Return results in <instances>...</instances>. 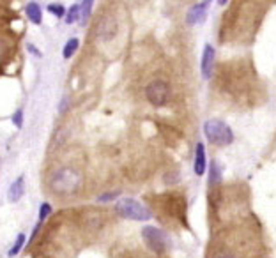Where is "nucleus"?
Listing matches in <instances>:
<instances>
[{"label":"nucleus","instance_id":"obj_1","mask_svg":"<svg viewBox=\"0 0 276 258\" xmlns=\"http://www.w3.org/2000/svg\"><path fill=\"white\" fill-rule=\"evenodd\" d=\"M81 177L76 170L73 168H62L57 174L52 175L50 181V188L59 194H68V193H76L80 188Z\"/></svg>","mask_w":276,"mask_h":258},{"label":"nucleus","instance_id":"obj_2","mask_svg":"<svg viewBox=\"0 0 276 258\" xmlns=\"http://www.w3.org/2000/svg\"><path fill=\"white\" fill-rule=\"evenodd\" d=\"M204 133H206L207 140L211 141L212 145H218V147H223V145H230L232 141H234V133H232V129L228 128L225 122L221 121H207L204 124Z\"/></svg>","mask_w":276,"mask_h":258},{"label":"nucleus","instance_id":"obj_3","mask_svg":"<svg viewBox=\"0 0 276 258\" xmlns=\"http://www.w3.org/2000/svg\"><path fill=\"white\" fill-rule=\"evenodd\" d=\"M117 212L122 218L133 219V221H147L150 219V210L133 198H122L117 202Z\"/></svg>","mask_w":276,"mask_h":258},{"label":"nucleus","instance_id":"obj_4","mask_svg":"<svg viewBox=\"0 0 276 258\" xmlns=\"http://www.w3.org/2000/svg\"><path fill=\"white\" fill-rule=\"evenodd\" d=\"M145 94H147V99H149V103L152 106H165L168 101V97H170V87H168V83H165V81L156 80V81H152V83L147 85Z\"/></svg>","mask_w":276,"mask_h":258},{"label":"nucleus","instance_id":"obj_5","mask_svg":"<svg viewBox=\"0 0 276 258\" xmlns=\"http://www.w3.org/2000/svg\"><path fill=\"white\" fill-rule=\"evenodd\" d=\"M142 237L145 246L154 253H165L167 251V237L156 226H145L142 230Z\"/></svg>","mask_w":276,"mask_h":258},{"label":"nucleus","instance_id":"obj_6","mask_svg":"<svg viewBox=\"0 0 276 258\" xmlns=\"http://www.w3.org/2000/svg\"><path fill=\"white\" fill-rule=\"evenodd\" d=\"M212 65H214V48L211 45L204 46L202 53V62H200V71H202L204 80H209L212 73Z\"/></svg>","mask_w":276,"mask_h":258},{"label":"nucleus","instance_id":"obj_7","mask_svg":"<svg viewBox=\"0 0 276 258\" xmlns=\"http://www.w3.org/2000/svg\"><path fill=\"white\" fill-rule=\"evenodd\" d=\"M207 9H209V2H199L188 11L186 14V23L188 25H199L206 20Z\"/></svg>","mask_w":276,"mask_h":258},{"label":"nucleus","instance_id":"obj_8","mask_svg":"<svg viewBox=\"0 0 276 258\" xmlns=\"http://www.w3.org/2000/svg\"><path fill=\"white\" fill-rule=\"evenodd\" d=\"M23 193H25V179H23V175H21V177H18L16 181L11 184V188H9V194H7L9 202L16 203L18 200L23 196Z\"/></svg>","mask_w":276,"mask_h":258},{"label":"nucleus","instance_id":"obj_9","mask_svg":"<svg viewBox=\"0 0 276 258\" xmlns=\"http://www.w3.org/2000/svg\"><path fill=\"white\" fill-rule=\"evenodd\" d=\"M206 168H207L206 150H204L202 143H199V145H197V152H195V174L200 177V175L206 174Z\"/></svg>","mask_w":276,"mask_h":258},{"label":"nucleus","instance_id":"obj_10","mask_svg":"<svg viewBox=\"0 0 276 258\" xmlns=\"http://www.w3.org/2000/svg\"><path fill=\"white\" fill-rule=\"evenodd\" d=\"M25 14L29 16V20L34 25H39L43 21V11H41L39 4H36V2H30V4L25 5Z\"/></svg>","mask_w":276,"mask_h":258},{"label":"nucleus","instance_id":"obj_11","mask_svg":"<svg viewBox=\"0 0 276 258\" xmlns=\"http://www.w3.org/2000/svg\"><path fill=\"white\" fill-rule=\"evenodd\" d=\"M221 177H223V166L219 165L218 161H211V165H209V184H218L221 181Z\"/></svg>","mask_w":276,"mask_h":258},{"label":"nucleus","instance_id":"obj_12","mask_svg":"<svg viewBox=\"0 0 276 258\" xmlns=\"http://www.w3.org/2000/svg\"><path fill=\"white\" fill-rule=\"evenodd\" d=\"M90 11H92V2L90 0H85V2H81L80 4V12H78V21L81 25H85L87 20L90 16Z\"/></svg>","mask_w":276,"mask_h":258},{"label":"nucleus","instance_id":"obj_13","mask_svg":"<svg viewBox=\"0 0 276 258\" xmlns=\"http://www.w3.org/2000/svg\"><path fill=\"white\" fill-rule=\"evenodd\" d=\"M78 46H80V41H78L76 37L69 39L68 43H66L64 50H62V57H64V59H71V57H73V53L78 50Z\"/></svg>","mask_w":276,"mask_h":258},{"label":"nucleus","instance_id":"obj_14","mask_svg":"<svg viewBox=\"0 0 276 258\" xmlns=\"http://www.w3.org/2000/svg\"><path fill=\"white\" fill-rule=\"evenodd\" d=\"M23 244H25V234H18V237H16V242L12 244V248L9 250V257H16L18 253L21 251V248H23Z\"/></svg>","mask_w":276,"mask_h":258},{"label":"nucleus","instance_id":"obj_15","mask_svg":"<svg viewBox=\"0 0 276 258\" xmlns=\"http://www.w3.org/2000/svg\"><path fill=\"white\" fill-rule=\"evenodd\" d=\"M78 12H80V4L71 5L68 16H66V23H73V21H76L78 20Z\"/></svg>","mask_w":276,"mask_h":258},{"label":"nucleus","instance_id":"obj_16","mask_svg":"<svg viewBox=\"0 0 276 258\" xmlns=\"http://www.w3.org/2000/svg\"><path fill=\"white\" fill-rule=\"evenodd\" d=\"M48 11L52 12V14H55L57 18H62L66 14V9L62 7L61 4H50L48 5Z\"/></svg>","mask_w":276,"mask_h":258},{"label":"nucleus","instance_id":"obj_17","mask_svg":"<svg viewBox=\"0 0 276 258\" xmlns=\"http://www.w3.org/2000/svg\"><path fill=\"white\" fill-rule=\"evenodd\" d=\"M50 214H52V205H50V203H43L39 210V221H45Z\"/></svg>","mask_w":276,"mask_h":258},{"label":"nucleus","instance_id":"obj_18","mask_svg":"<svg viewBox=\"0 0 276 258\" xmlns=\"http://www.w3.org/2000/svg\"><path fill=\"white\" fill-rule=\"evenodd\" d=\"M12 122H14L16 128H21V126H23V112H21V110H16V113L12 115Z\"/></svg>","mask_w":276,"mask_h":258},{"label":"nucleus","instance_id":"obj_19","mask_svg":"<svg viewBox=\"0 0 276 258\" xmlns=\"http://www.w3.org/2000/svg\"><path fill=\"white\" fill-rule=\"evenodd\" d=\"M117 196H119L117 191H114V193H105L98 198V202H110V200H114V198H117Z\"/></svg>","mask_w":276,"mask_h":258},{"label":"nucleus","instance_id":"obj_20","mask_svg":"<svg viewBox=\"0 0 276 258\" xmlns=\"http://www.w3.org/2000/svg\"><path fill=\"white\" fill-rule=\"evenodd\" d=\"M27 50H29V52L32 53V55H36V57H43V55H41V52H39V50H37L34 45H27Z\"/></svg>","mask_w":276,"mask_h":258},{"label":"nucleus","instance_id":"obj_21","mask_svg":"<svg viewBox=\"0 0 276 258\" xmlns=\"http://www.w3.org/2000/svg\"><path fill=\"white\" fill-rule=\"evenodd\" d=\"M221 258H228V257H221Z\"/></svg>","mask_w":276,"mask_h":258}]
</instances>
